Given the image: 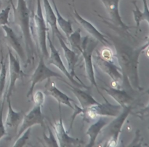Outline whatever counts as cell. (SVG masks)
Here are the masks:
<instances>
[{"mask_svg": "<svg viewBox=\"0 0 149 147\" xmlns=\"http://www.w3.org/2000/svg\"><path fill=\"white\" fill-rule=\"evenodd\" d=\"M42 106L41 105H35L34 107L29 113L23 115L21 124L20 125L19 129L17 130V138L20 136L26 130L32 127L34 125H39L42 127H44L45 122L42 112Z\"/></svg>", "mask_w": 149, "mask_h": 147, "instance_id": "obj_8", "label": "cell"}, {"mask_svg": "<svg viewBox=\"0 0 149 147\" xmlns=\"http://www.w3.org/2000/svg\"><path fill=\"white\" fill-rule=\"evenodd\" d=\"M11 7L10 6H7L5 9L0 12V26H9V15H10Z\"/></svg>", "mask_w": 149, "mask_h": 147, "instance_id": "obj_28", "label": "cell"}, {"mask_svg": "<svg viewBox=\"0 0 149 147\" xmlns=\"http://www.w3.org/2000/svg\"><path fill=\"white\" fill-rule=\"evenodd\" d=\"M109 95L111 96L122 108L131 105L133 101V98L127 93L125 90H121L113 87H102Z\"/></svg>", "mask_w": 149, "mask_h": 147, "instance_id": "obj_20", "label": "cell"}, {"mask_svg": "<svg viewBox=\"0 0 149 147\" xmlns=\"http://www.w3.org/2000/svg\"><path fill=\"white\" fill-rule=\"evenodd\" d=\"M95 62L97 66L104 73L107 74L111 78L112 81L118 84L122 80V73L121 68H119L114 62V60H107L102 58L98 52L95 55Z\"/></svg>", "mask_w": 149, "mask_h": 147, "instance_id": "obj_10", "label": "cell"}, {"mask_svg": "<svg viewBox=\"0 0 149 147\" xmlns=\"http://www.w3.org/2000/svg\"><path fill=\"white\" fill-rule=\"evenodd\" d=\"M65 83L67 84V86L69 87L70 90H71V92L74 93V95L77 97V98L78 99L79 102L80 106H81L83 109H87V108L90 107V106H93V105L97 104V103H99V102H97V100H95L93 98V96L90 95V94L87 93L86 92L80 90L79 88L73 87L71 84H68L67 82H65Z\"/></svg>", "mask_w": 149, "mask_h": 147, "instance_id": "obj_21", "label": "cell"}, {"mask_svg": "<svg viewBox=\"0 0 149 147\" xmlns=\"http://www.w3.org/2000/svg\"><path fill=\"white\" fill-rule=\"evenodd\" d=\"M57 141L60 147H74L81 146L82 141L77 138H72L69 135L64 127L62 116H60V119L53 125Z\"/></svg>", "mask_w": 149, "mask_h": 147, "instance_id": "obj_11", "label": "cell"}, {"mask_svg": "<svg viewBox=\"0 0 149 147\" xmlns=\"http://www.w3.org/2000/svg\"><path fill=\"white\" fill-rule=\"evenodd\" d=\"M132 109V105H130L127 107L123 108V111L122 112V114H119L116 116V119H114L113 122H111L110 125L108 127L109 133L111 135V138L108 141L106 146L114 147L117 146L119 134L122 132V126H123L127 118L128 117L129 114H130Z\"/></svg>", "mask_w": 149, "mask_h": 147, "instance_id": "obj_7", "label": "cell"}, {"mask_svg": "<svg viewBox=\"0 0 149 147\" xmlns=\"http://www.w3.org/2000/svg\"><path fill=\"white\" fill-rule=\"evenodd\" d=\"M1 69H0V101L1 98L4 94V90L6 87V81H7V68L6 63L4 61V55H3L2 49L1 50V61H0Z\"/></svg>", "mask_w": 149, "mask_h": 147, "instance_id": "obj_24", "label": "cell"}, {"mask_svg": "<svg viewBox=\"0 0 149 147\" xmlns=\"http://www.w3.org/2000/svg\"><path fill=\"white\" fill-rule=\"evenodd\" d=\"M109 123L107 119L104 118V116H100L98 120L95 123L92 124L86 132V135L89 136V142L86 145L87 147H92L95 145L97 136L100 133L102 130L106 127Z\"/></svg>", "mask_w": 149, "mask_h": 147, "instance_id": "obj_17", "label": "cell"}, {"mask_svg": "<svg viewBox=\"0 0 149 147\" xmlns=\"http://www.w3.org/2000/svg\"><path fill=\"white\" fill-rule=\"evenodd\" d=\"M1 8V1L0 0V9Z\"/></svg>", "mask_w": 149, "mask_h": 147, "instance_id": "obj_34", "label": "cell"}, {"mask_svg": "<svg viewBox=\"0 0 149 147\" xmlns=\"http://www.w3.org/2000/svg\"><path fill=\"white\" fill-rule=\"evenodd\" d=\"M1 28L5 33V40L7 47H10L13 50L15 51L17 56L20 58L22 62L25 63L26 55L15 33L13 31V29L10 26H1Z\"/></svg>", "mask_w": 149, "mask_h": 147, "instance_id": "obj_16", "label": "cell"}, {"mask_svg": "<svg viewBox=\"0 0 149 147\" xmlns=\"http://www.w3.org/2000/svg\"><path fill=\"white\" fill-rule=\"evenodd\" d=\"M122 109L120 105H113L106 100L105 103H98L84 109L82 114L86 119H95L97 116L116 117L121 113Z\"/></svg>", "mask_w": 149, "mask_h": 147, "instance_id": "obj_4", "label": "cell"}, {"mask_svg": "<svg viewBox=\"0 0 149 147\" xmlns=\"http://www.w3.org/2000/svg\"><path fill=\"white\" fill-rule=\"evenodd\" d=\"M52 3L53 4L54 7V10H55V15H56L57 17V24L58 25V26L60 27V29L63 31V33H65V36L68 39L70 35L74 32L72 28V23H71L70 20H66V19L64 18L61 14L60 13L59 10H58V7H57L56 3H55V0H52Z\"/></svg>", "mask_w": 149, "mask_h": 147, "instance_id": "obj_22", "label": "cell"}, {"mask_svg": "<svg viewBox=\"0 0 149 147\" xmlns=\"http://www.w3.org/2000/svg\"><path fill=\"white\" fill-rule=\"evenodd\" d=\"M33 100L35 105L43 106L45 100V93L43 91H42V90H37L33 94Z\"/></svg>", "mask_w": 149, "mask_h": 147, "instance_id": "obj_30", "label": "cell"}, {"mask_svg": "<svg viewBox=\"0 0 149 147\" xmlns=\"http://www.w3.org/2000/svg\"><path fill=\"white\" fill-rule=\"evenodd\" d=\"M47 40L49 42V47L50 49V53H49V58H47L48 60V64L49 65H53L55 67L58 68L63 74H64V75L66 76L68 78V79L73 83V84H76L77 86H80V87H82L84 88L89 89L90 87H87V86L84 85V84H81L80 82H77L74 78L73 77H71V75L70 74V72L68 71V70L65 68V65H64L62 59L61 58V55H60L59 51L56 49V47H55V45H53L52 42L51 41L50 36H49V33H48L47 35Z\"/></svg>", "mask_w": 149, "mask_h": 147, "instance_id": "obj_9", "label": "cell"}, {"mask_svg": "<svg viewBox=\"0 0 149 147\" xmlns=\"http://www.w3.org/2000/svg\"><path fill=\"white\" fill-rule=\"evenodd\" d=\"M55 36L58 37V41L60 42V45H61V47H62L63 51L64 52V56H65V60L67 61V63H68V70H69L70 74L71 75V77H75L80 83L81 84H84L83 82H81V80L79 79V77L77 76H76L75 74V66L77 65V63L78 62L79 60V55L73 49H70L68 47V45H66V43L65 42V40L63 39V36L62 33H56Z\"/></svg>", "mask_w": 149, "mask_h": 147, "instance_id": "obj_12", "label": "cell"}, {"mask_svg": "<svg viewBox=\"0 0 149 147\" xmlns=\"http://www.w3.org/2000/svg\"><path fill=\"white\" fill-rule=\"evenodd\" d=\"M48 131H49V136L48 137H47L46 135L43 134L44 139H45L46 146H52V147L59 146V144H58V141H57L56 138H55L53 132H52V130H51L49 127H48Z\"/></svg>", "mask_w": 149, "mask_h": 147, "instance_id": "obj_27", "label": "cell"}, {"mask_svg": "<svg viewBox=\"0 0 149 147\" xmlns=\"http://www.w3.org/2000/svg\"><path fill=\"white\" fill-rule=\"evenodd\" d=\"M146 93H147V94L149 95V89H148V90H147V91L146 92Z\"/></svg>", "mask_w": 149, "mask_h": 147, "instance_id": "obj_33", "label": "cell"}, {"mask_svg": "<svg viewBox=\"0 0 149 147\" xmlns=\"http://www.w3.org/2000/svg\"><path fill=\"white\" fill-rule=\"evenodd\" d=\"M7 49H8L9 57V74H10L9 79L10 80H9L8 87L3 95L2 99L4 100H5L7 98H10L13 90L15 89L16 82L19 79L23 78V77L26 76V74L21 70L20 60H19L18 57L15 56L13 55V52L9 47H7Z\"/></svg>", "mask_w": 149, "mask_h": 147, "instance_id": "obj_5", "label": "cell"}, {"mask_svg": "<svg viewBox=\"0 0 149 147\" xmlns=\"http://www.w3.org/2000/svg\"><path fill=\"white\" fill-rule=\"evenodd\" d=\"M52 77H57V78L61 79V80L63 81L64 82H65L63 78L62 75L58 74L55 71H53L47 66L44 61V57L41 56L38 65L31 77V87L29 89V93H27V97L29 98L33 95V89L36 84L42 82L45 79L52 78Z\"/></svg>", "mask_w": 149, "mask_h": 147, "instance_id": "obj_6", "label": "cell"}, {"mask_svg": "<svg viewBox=\"0 0 149 147\" xmlns=\"http://www.w3.org/2000/svg\"><path fill=\"white\" fill-rule=\"evenodd\" d=\"M74 15L75 17L76 20L77 21V23H79L83 28H84V30L87 32L90 35H91L96 41L100 42L101 44L104 45L106 47L110 46V42L108 40L107 38L100 31L97 29H96L95 26L91 23L90 22H89L88 20H87L86 19H84V17H81L79 13L77 12V10L76 9H74Z\"/></svg>", "mask_w": 149, "mask_h": 147, "instance_id": "obj_13", "label": "cell"}, {"mask_svg": "<svg viewBox=\"0 0 149 147\" xmlns=\"http://www.w3.org/2000/svg\"><path fill=\"white\" fill-rule=\"evenodd\" d=\"M6 100H7V104H8V111H7V117H6L4 125H5L6 128L15 129L16 132H17V128H18L19 125L23 117V111L17 112L14 111L13 106H12L10 98H7Z\"/></svg>", "mask_w": 149, "mask_h": 147, "instance_id": "obj_19", "label": "cell"}, {"mask_svg": "<svg viewBox=\"0 0 149 147\" xmlns=\"http://www.w3.org/2000/svg\"><path fill=\"white\" fill-rule=\"evenodd\" d=\"M136 115L141 119H143L144 118L148 117L149 116V104L148 106H146L145 108H143V109H141V111H139L138 112H137Z\"/></svg>", "mask_w": 149, "mask_h": 147, "instance_id": "obj_31", "label": "cell"}, {"mask_svg": "<svg viewBox=\"0 0 149 147\" xmlns=\"http://www.w3.org/2000/svg\"><path fill=\"white\" fill-rule=\"evenodd\" d=\"M44 16L47 26H49L52 31V38H55L56 33H60L61 31L57 27V17L55 10L52 9L49 0H43Z\"/></svg>", "mask_w": 149, "mask_h": 147, "instance_id": "obj_18", "label": "cell"}, {"mask_svg": "<svg viewBox=\"0 0 149 147\" xmlns=\"http://www.w3.org/2000/svg\"><path fill=\"white\" fill-rule=\"evenodd\" d=\"M68 43L72 47L73 50H78L81 52V35H80V30L78 29L76 31L73 32L69 37L68 38Z\"/></svg>", "mask_w": 149, "mask_h": 147, "instance_id": "obj_25", "label": "cell"}, {"mask_svg": "<svg viewBox=\"0 0 149 147\" xmlns=\"http://www.w3.org/2000/svg\"><path fill=\"white\" fill-rule=\"evenodd\" d=\"M45 87L46 94L55 98L58 101L59 106H61V104H63L74 110V106H73L72 103H75L74 100L70 97H68L63 92L60 90L56 86L55 82L49 79L45 84Z\"/></svg>", "mask_w": 149, "mask_h": 147, "instance_id": "obj_14", "label": "cell"}, {"mask_svg": "<svg viewBox=\"0 0 149 147\" xmlns=\"http://www.w3.org/2000/svg\"><path fill=\"white\" fill-rule=\"evenodd\" d=\"M148 47H149V36H148V39H147V42H146V43L144 44V45H143V46L141 47V48H140V49H139V50L141 51V52H142L143 51V50H145V49H146L147 48H148Z\"/></svg>", "mask_w": 149, "mask_h": 147, "instance_id": "obj_32", "label": "cell"}, {"mask_svg": "<svg viewBox=\"0 0 149 147\" xmlns=\"http://www.w3.org/2000/svg\"><path fill=\"white\" fill-rule=\"evenodd\" d=\"M143 11H141L139 7L137 6L135 1H132L135 9L132 10V13L134 15L135 23H136V27L139 28L140 24L142 21L145 20L148 23L149 26V7L147 3V0H143Z\"/></svg>", "mask_w": 149, "mask_h": 147, "instance_id": "obj_23", "label": "cell"}, {"mask_svg": "<svg viewBox=\"0 0 149 147\" xmlns=\"http://www.w3.org/2000/svg\"><path fill=\"white\" fill-rule=\"evenodd\" d=\"M4 100L2 99L1 102V106H0V140L3 138V137L7 135V128H6L5 125L3 121V109H4Z\"/></svg>", "mask_w": 149, "mask_h": 147, "instance_id": "obj_29", "label": "cell"}, {"mask_svg": "<svg viewBox=\"0 0 149 147\" xmlns=\"http://www.w3.org/2000/svg\"><path fill=\"white\" fill-rule=\"evenodd\" d=\"M10 1L14 13V23L20 27L23 33L27 56H29L27 62H30L34 55V42L31 31V14L29 9L26 4V0H17V7L13 4V0H10Z\"/></svg>", "mask_w": 149, "mask_h": 147, "instance_id": "obj_1", "label": "cell"}, {"mask_svg": "<svg viewBox=\"0 0 149 147\" xmlns=\"http://www.w3.org/2000/svg\"><path fill=\"white\" fill-rule=\"evenodd\" d=\"M104 5L111 20L113 23L122 29L127 31L130 26L125 24L121 17L119 10V3L120 0H100Z\"/></svg>", "mask_w": 149, "mask_h": 147, "instance_id": "obj_15", "label": "cell"}, {"mask_svg": "<svg viewBox=\"0 0 149 147\" xmlns=\"http://www.w3.org/2000/svg\"><path fill=\"white\" fill-rule=\"evenodd\" d=\"M31 127L28 128L27 130L24 131L20 136H18L17 138V140L15 142V144H13V147H23L26 145V142L29 140V135L31 133Z\"/></svg>", "mask_w": 149, "mask_h": 147, "instance_id": "obj_26", "label": "cell"}, {"mask_svg": "<svg viewBox=\"0 0 149 147\" xmlns=\"http://www.w3.org/2000/svg\"><path fill=\"white\" fill-rule=\"evenodd\" d=\"M148 129H149V128H148Z\"/></svg>", "mask_w": 149, "mask_h": 147, "instance_id": "obj_35", "label": "cell"}, {"mask_svg": "<svg viewBox=\"0 0 149 147\" xmlns=\"http://www.w3.org/2000/svg\"><path fill=\"white\" fill-rule=\"evenodd\" d=\"M47 31L48 26L44 16L41 0H36V12H32L31 15V31L38 50L40 51L42 56L47 59L49 55L47 46V35L49 33Z\"/></svg>", "mask_w": 149, "mask_h": 147, "instance_id": "obj_2", "label": "cell"}, {"mask_svg": "<svg viewBox=\"0 0 149 147\" xmlns=\"http://www.w3.org/2000/svg\"><path fill=\"white\" fill-rule=\"evenodd\" d=\"M97 42L96 41L92 40L90 39L88 36L84 37L83 39L82 42H81V50L80 53L82 55L84 61V66H85V71L87 73V78L90 81V84L92 85H94L95 88L97 90V92L103 98L104 100H106L107 99L103 96L101 92L99 91L98 86H97V82H96L95 75L94 66H93V52L97 46Z\"/></svg>", "mask_w": 149, "mask_h": 147, "instance_id": "obj_3", "label": "cell"}]
</instances>
